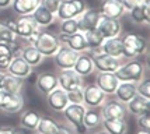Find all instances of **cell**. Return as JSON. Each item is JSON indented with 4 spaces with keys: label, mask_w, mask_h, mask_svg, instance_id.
Returning a JSON list of instances; mask_svg holds the SVG:
<instances>
[{
    "label": "cell",
    "mask_w": 150,
    "mask_h": 134,
    "mask_svg": "<svg viewBox=\"0 0 150 134\" xmlns=\"http://www.w3.org/2000/svg\"><path fill=\"white\" fill-rule=\"evenodd\" d=\"M91 134H108V133L104 131V130H100V131H96V133H91Z\"/></svg>",
    "instance_id": "obj_48"
},
{
    "label": "cell",
    "mask_w": 150,
    "mask_h": 134,
    "mask_svg": "<svg viewBox=\"0 0 150 134\" xmlns=\"http://www.w3.org/2000/svg\"><path fill=\"white\" fill-rule=\"evenodd\" d=\"M94 84L104 92L105 95L110 96L114 95L118 84H119V80L115 76V73H100V71H97Z\"/></svg>",
    "instance_id": "obj_16"
},
{
    "label": "cell",
    "mask_w": 150,
    "mask_h": 134,
    "mask_svg": "<svg viewBox=\"0 0 150 134\" xmlns=\"http://www.w3.org/2000/svg\"><path fill=\"white\" fill-rule=\"evenodd\" d=\"M34 134H39V133H37V131H35V133H34Z\"/></svg>",
    "instance_id": "obj_49"
},
{
    "label": "cell",
    "mask_w": 150,
    "mask_h": 134,
    "mask_svg": "<svg viewBox=\"0 0 150 134\" xmlns=\"http://www.w3.org/2000/svg\"><path fill=\"white\" fill-rule=\"evenodd\" d=\"M77 56H79L77 52H74L73 49L67 48L65 45H60V48L52 56V59L55 62V66L58 67L59 70H63V69H73Z\"/></svg>",
    "instance_id": "obj_10"
},
{
    "label": "cell",
    "mask_w": 150,
    "mask_h": 134,
    "mask_svg": "<svg viewBox=\"0 0 150 134\" xmlns=\"http://www.w3.org/2000/svg\"><path fill=\"white\" fill-rule=\"evenodd\" d=\"M0 42H4V43H14V42H17L16 32H13L1 21H0Z\"/></svg>",
    "instance_id": "obj_36"
},
{
    "label": "cell",
    "mask_w": 150,
    "mask_h": 134,
    "mask_svg": "<svg viewBox=\"0 0 150 134\" xmlns=\"http://www.w3.org/2000/svg\"><path fill=\"white\" fill-rule=\"evenodd\" d=\"M101 121H103V116L100 113V110L91 108L86 109L84 119H83L86 130H97L98 127H101Z\"/></svg>",
    "instance_id": "obj_30"
},
{
    "label": "cell",
    "mask_w": 150,
    "mask_h": 134,
    "mask_svg": "<svg viewBox=\"0 0 150 134\" xmlns=\"http://www.w3.org/2000/svg\"><path fill=\"white\" fill-rule=\"evenodd\" d=\"M115 76L118 77L119 81L139 83L143 77H146V64L136 58L124 60L121 67L115 71Z\"/></svg>",
    "instance_id": "obj_2"
},
{
    "label": "cell",
    "mask_w": 150,
    "mask_h": 134,
    "mask_svg": "<svg viewBox=\"0 0 150 134\" xmlns=\"http://www.w3.org/2000/svg\"><path fill=\"white\" fill-rule=\"evenodd\" d=\"M24 108V98L21 94H11L7 105L4 106V113H18Z\"/></svg>",
    "instance_id": "obj_34"
},
{
    "label": "cell",
    "mask_w": 150,
    "mask_h": 134,
    "mask_svg": "<svg viewBox=\"0 0 150 134\" xmlns=\"http://www.w3.org/2000/svg\"><path fill=\"white\" fill-rule=\"evenodd\" d=\"M59 42L60 45H65L67 48L73 49L77 53H83V52H88V46H87V42H86L84 34L81 31L76 32V34H72V35H65V34H59Z\"/></svg>",
    "instance_id": "obj_12"
},
{
    "label": "cell",
    "mask_w": 150,
    "mask_h": 134,
    "mask_svg": "<svg viewBox=\"0 0 150 134\" xmlns=\"http://www.w3.org/2000/svg\"><path fill=\"white\" fill-rule=\"evenodd\" d=\"M122 1V4H124L125 10H126V13L131 10L133 6H136V4H140V3H143L146 0H121Z\"/></svg>",
    "instance_id": "obj_43"
},
{
    "label": "cell",
    "mask_w": 150,
    "mask_h": 134,
    "mask_svg": "<svg viewBox=\"0 0 150 134\" xmlns=\"http://www.w3.org/2000/svg\"><path fill=\"white\" fill-rule=\"evenodd\" d=\"M101 17V14L98 11V8H87L83 14H80L77 17V24L79 29L81 32L88 31V29H94L97 28L98 20Z\"/></svg>",
    "instance_id": "obj_21"
},
{
    "label": "cell",
    "mask_w": 150,
    "mask_h": 134,
    "mask_svg": "<svg viewBox=\"0 0 150 134\" xmlns=\"http://www.w3.org/2000/svg\"><path fill=\"white\" fill-rule=\"evenodd\" d=\"M39 1H41V6H44L52 13H56V10H58L62 0H39Z\"/></svg>",
    "instance_id": "obj_40"
},
{
    "label": "cell",
    "mask_w": 150,
    "mask_h": 134,
    "mask_svg": "<svg viewBox=\"0 0 150 134\" xmlns=\"http://www.w3.org/2000/svg\"><path fill=\"white\" fill-rule=\"evenodd\" d=\"M121 39H122V58L125 60L139 58L147 53L149 42L143 35L126 34L124 36H121Z\"/></svg>",
    "instance_id": "obj_1"
},
{
    "label": "cell",
    "mask_w": 150,
    "mask_h": 134,
    "mask_svg": "<svg viewBox=\"0 0 150 134\" xmlns=\"http://www.w3.org/2000/svg\"><path fill=\"white\" fill-rule=\"evenodd\" d=\"M135 134H150V131H149V130H142V128H137Z\"/></svg>",
    "instance_id": "obj_47"
},
{
    "label": "cell",
    "mask_w": 150,
    "mask_h": 134,
    "mask_svg": "<svg viewBox=\"0 0 150 134\" xmlns=\"http://www.w3.org/2000/svg\"><path fill=\"white\" fill-rule=\"evenodd\" d=\"M73 70L77 73L80 77H90L96 71L94 69V63H93L91 55L88 52H83V53H79L77 59H76V63L73 66Z\"/></svg>",
    "instance_id": "obj_20"
},
{
    "label": "cell",
    "mask_w": 150,
    "mask_h": 134,
    "mask_svg": "<svg viewBox=\"0 0 150 134\" xmlns=\"http://www.w3.org/2000/svg\"><path fill=\"white\" fill-rule=\"evenodd\" d=\"M83 87L84 85H79V87L66 91L69 103H83Z\"/></svg>",
    "instance_id": "obj_37"
},
{
    "label": "cell",
    "mask_w": 150,
    "mask_h": 134,
    "mask_svg": "<svg viewBox=\"0 0 150 134\" xmlns=\"http://www.w3.org/2000/svg\"><path fill=\"white\" fill-rule=\"evenodd\" d=\"M100 113L103 119H126L128 110L126 105L119 102L118 99H105V102L100 106Z\"/></svg>",
    "instance_id": "obj_8"
},
{
    "label": "cell",
    "mask_w": 150,
    "mask_h": 134,
    "mask_svg": "<svg viewBox=\"0 0 150 134\" xmlns=\"http://www.w3.org/2000/svg\"><path fill=\"white\" fill-rule=\"evenodd\" d=\"M59 126V121L55 120L51 116H41V120L37 127V133L39 134H53Z\"/></svg>",
    "instance_id": "obj_33"
},
{
    "label": "cell",
    "mask_w": 150,
    "mask_h": 134,
    "mask_svg": "<svg viewBox=\"0 0 150 134\" xmlns=\"http://www.w3.org/2000/svg\"><path fill=\"white\" fill-rule=\"evenodd\" d=\"M11 3H13V0H0V8L1 10L8 8V7H11Z\"/></svg>",
    "instance_id": "obj_45"
},
{
    "label": "cell",
    "mask_w": 150,
    "mask_h": 134,
    "mask_svg": "<svg viewBox=\"0 0 150 134\" xmlns=\"http://www.w3.org/2000/svg\"><path fill=\"white\" fill-rule=\"evenodd\" d=\"M23 87H24V80L11 76L8 73L4 74V81H3V88H1L3 91H6L8 94H21Z\"/></svg>",
    "instance_id": "obj_31"
},
{
    "label": "cell",
    "mask_w": 150,
    "mask_h": 134,
    "mask_svg": "<svg viewBox=\"0 0 150 134\" xmlns=\"http://www.w3.org/2000/svg\"><path fill=\"white\" fill-rule=\"evenodd\" d=\"M129 14V18L133 24L136 25H146L150 22V4L149 0H146L140 4H136L133 6L128 11Z\"/></svg>",
    "instance_id": "obj_19"
},
{
    "label": "cell",
    "mask_w": 150,
    "mask_h": 134,
    "mask_svg": "<svg viewBox=\"0 0 150 134\" xmlns=\"http://www.w3.org/2000/svg\"><path fill=\"white\" fill-rule=\"evenodd\" d=\"M34 46L41 52V55H42L44 58H52L53 55L58 52L59 48H60V42H59L58 36H56L55 34L41 29L39 36H38V39L35 41Z\"/></svg>",
    "instance_id": "obj_6"
},
{
    "label": "cell",
    "mask_w": 150,
    "mask_h": 134,
    "mask_svg": "<svg viewBox=\"0 0 150 134\" xmlns=\"http://www.w3.org/2000/svg\"><path fill=\"white\" fill-rule=\"evenodd\" d=\"M86 109L87 108L83 103H69L62 112L66 123L70 126L74 134H84L87 131L84 127V123H83Z\"/></svg>",
    "instance_id": "obj_3"
},
{
    "label": "cell",
    "mask_w": 150,
    "mask_h": 134,
    "mask_svg": "<svg viewBox=\"0 0 150 134\" xmlns=\"http://www.w3.org/2000/svg\"><path fill=\"white\" fill-rule=\"evenodd\" d=\"M4 74H6L4 71H1V70H0V89L3 88V81H4Z\"/></svg>",
    "instance_id": "obj_46"
},
{
    "label": "cell",
    "mask_w": 150,
    "mask_h": 134,
    "mask_svg": "<svg viewBox=\"0 0 150 134\" xmlns=\"http://www.w3.org/2000/svg\"><path fill=\"white\" fill-rule=\"evenodd\" d=\"M33 71H34L33 66H30L20 55H16V56H13V59H11V62L8 64L6 73L11 74V76H14V77H18L21 80H27L28 77L33 74Z\"/></svg>",
    "instance_id": "obj_13"
},
{
    "label": "cell",
    "mask_w": 150,
    "mask_h": 134,
    "mask_svg": "<svg viewBox=\"0 0 150 134\" xmlns=\"http://www.w3.org/2000/svg\"><path fill=\"white\" fill-rule=\"evenodd\" d=\"M53 134H74V131H73L72 128H70V126L66 123V124H63V123H59L58 128H56V131Z\"/></svg>",
    "instance_id": "obj_41"
},
{
    "label": "cell",
    "mask_w": 150,
    "mask_h": 134,
    "mask_svg": "<svg viewBox=\"0 0 150 134\" xmlns=\"http://www.w3.org/2000/svg\"><path fill=\"white\" fill-rule=\"evenodd\" d=\"M100 51L110 55V56H114V58H122V39H121V36L104 39Z\"/></svg>",
    "instance_id": "obj_27"
},
{
    "label": "cell",
    "mask_w": 150,
    "mask_h": 134,
    "mask_svg": "<svg viewBox=\"0 0 150 134\" xmlns=\"http://www.w3.org/2000/svg\"><path fill=\"white\" fill-rule=\"evenodd\" d=\"M136 124H137V128H142V130H150V117H149V113L146 115H142L136 117Z\"/></svg>",
    "instance_id": "obj_39"
},
{
    "label": "cell",
    "mask_w": 150,
    "mask_h": 134,
    "mask_svg": "<svg viewBox=\"0 0 150 134\" xmlns=\"http://www.w3.org/2000/svg\"><path fill=\"white\" fill-rule=\"evenodd\" d=\"M136 92L137 95L150 99V81L146 77H143L139 83H136Z\"/></svg>",
    "instance_id": "obj_38"
},
{
    "label": "cell",
    "mask_w": 150,
    "mask_h": 134,
    "mask_svg": "<svg viewBox=\"0 0 150 134\" xmlns=\"http://www.w3.org/2000/svg\"><path fill=\"white\" fill-rule=\"evenodd\" d=\"M20 56L24 59L30 66H33V67L39 66V64L44 62V59H45L34 45H25V46H23L21 51H20Z\"/></svg>",
    "instance_id": "obj_25"
},
{
    "label": "cell",
    "mask_w": 150,
    "mask_h": 134,
    "mask_svg": "<svg viewBox=\"0 0 150 134\" xmlns=\"http://www.w3.org/2000/svg\"><path fill=\"white\" fill-rule=\"evenodd\" d=\"M107 95L96 84H87L83 87V105L86 108L100 109V106L105 102Z\"/></svg>",
    "instance_id": "obj_7"
},
{
    "label": "cell",
    "mask_w": 150,
    "mask_h": 134,
    "mask_svg": "<svg viewBox=\"0 0 150 134\" xmlns=\"http://www.w3.org/2000/svg\"><path fill=\"white\" fill-rule=\"evenodd\" d=\"M38 29H41V28L35 22V20L33 18L31 14L30 15H18L16 18V35H17V38H21L25 41Z\"/></svg>",
    "instance_id": "obj_11"
},
{
    "label": "cell",
    "mask_w": 150,
    "mask_h": 134,
    "mask_svg": "<svg viewBox=\"0 0 150 134\" xmlns=\"http://www.w3.org/2000/svg\"><path fill=\"white\" fill-rule=\"evenodd\" d=\"M58 76V85L59 88L69 91V89L79 87V85H84L83 83V77H80L73 70V69H63V70H59Z\"/></svg>",
    "instance_id": "obj_15"
},
{
    "label": "cell",
    "mask_w": 150,
    "mask_h": 134,
    "mask_svg": "<svg viewBox=\"0 0 150 134\" xmlns=\"http://www.w3.org/2000/svg\"><path fill=\"white\" fill-rule=\"evenodd\" d=\"M0 134H18V131L13 126H0Z\"/></svg>",
    "instance_id": "obj_44"
},
{
    "label": "cell",
    "mask_w": 150,
    "mask_h": 134,
    "mask_svg": "<svg viewBox=\"0 0 150 134\" xmlns=\"http://www.w3.org/2000/svg\"><path fill=\"white\" fill-rule=\"evenodd\" d=\"M114 95H115V99H118L119 102L128 103L133 96L137 95L136 83H132V81H119L117 89L114 92Z\"/></svg>",
    "instance_id": "obj_23"
},
{
    "label": "cell",
    "mask_w": 150,
    "mask_h": 134,
    "mask_svg": "<svg viewBox=\"0 0 150 134\" xmlns=\"http://www.w3.org/2000/svg\"><path fill=\"white\" fill-rule=\"evenodd\" d=\"M10 95H11V94H8V92H6V91L0 89V110H1V112H3L4 106H6L7 102H8V99H10Z\"/></svg>",
    "instance_id": "obj_42"
},
{
    "label": "cell",
    "mask_w": 150,
    "mask_h": 134,
    "mask_svg": "<svg viewBox=\"0 0 150 134\" xmlns=\"http://www.w3.org/2000/svg\"><path fill=\"white\" fill-rule=\"evenodd\" d=\"M46 98V103L49 109L52 112H56V113H62L63 109L69 105V101H67V95H66V91L62 88H55L53 91H51Z\"/></svg>",
    "instance_id": "obj_17"
},
{
    "label": "cell",
    "mask_w": 150,
    "mask_h": 134,
    "mask_svg": "<svg viewBox=\"0 0 150 134\" xmlns=\"http://www.w3.org/2000/svg\"><path fill=\"white\" fill-rule=\"evenodd\" d=\"M41 4L39 0H13L11 8L17 15H30Z\"/></svg>",
    "instance_id": "obj_28"
},
{
    "label": "cell",
    "mask_w": 150,
    "mask_h": 134,
    "mask_svg": "<svg viewBox=\"0 0 150 134\" xmlns=\"http://www.w3.org/2000/svg\"><path fill=\"white\" fill-rule=\"evenodd\" d=\"M101 127L108 134H126V119H103Z\"/></svg>",
    "instance_id": "obj_26"
},
{
    "label": "cell",
    "mask_w": 150,
    "mask_h": 134,
    "mask_svg": "<svg viewBox=\"0 0 150 134\" xmlns=\"http://www.w3.org/2000/svg\"><path fill=\"white\" fill-rule=\"evenodd\" d=\"M90 55L94 63V69L100 73H115L125 60L124 58H114L101 51L90 52Z\"/></svg>",
    "instance_id": "obj_4"
},
{
    "label": "cell",
    "mask_w": 150,
    "mask_h": 134,
    "mask_svg": "<svg viewBox=\"0 0 150 134\" xmlns=\"http://www.w3.org/2000/svg\"><path fill=\"white\" fill-rule=\"evenodd\" d=\"M41 116L42 115L35 110H24L20 116V126L30 131H35L38 127L39 120H41Z\"/></svg>",
    "instance_id": "obj_29"
},
{
    "label": "cell",
    "mask_w": 150,
    "mask_h": 134,
    "mask_svg": "<svg viewBox=\"0 0 150 134\" xmlns=\"http://www.w3.org/2000/svg\"><path fill=\"white\" fill-rule=\"evenodd\" d=\"M35 87L39 91V94H42L44 96H46L51 91H53L55 88H58V76L53 74L51 71H44L39 73L37 76V81H35Z\"/></svg>",
    "instance_id": "obj_18"
},
{
    "label": "cell",
    "mask_w": 150,
    "mask_h": 134,
    "mask_svg": "<svg viewBox=\"0 0 150 134\" xmlns=\"http://www.w3.org/2000/svg\"><path fill=\"white\" fill-rule=\"evenodd\" d=\"M98 11L104 17L115 20H121L126 14V10L121 0H101Z\"/></svg>",
    "instance_id": "obj_14"
},
{
    "label": "cell",
    "mask_w": 150,
    "mask_h": 134,
    "mask_svg": "<svg viewBox=\"0 0 150 134\" xmlns=\"http://www.w3.org/2000/svg\"><path fill=\"white\" fill-rule=\"evenodd\" d=\"M97 31L103 35V38H114V36H121L122 34V22L121 20L108 18L101 15L97 24Z\"/></svg>",
    "instance_id": "obj_9"
},
{
    "label": "cell",
    "mask_w": 150,
    "mask_h": 134,
    "mask_svg": "<svg viewBox=\"0 0 150 134\" xmlns=\"http://www.w3.org/2000/svg\"><path fill=\"white\" fill-rule=\"evenodd\" d=\"M125 105H126L128 113L136 116V117L149 113V110H150V99L143 98V96H140V95L133 96L131 101L128 103H125Z\"/></svg>",
    "instance_id": "obj_22"
},
{
    "label": "cell",
    "mask_w": 150,
    "mask_h": 134,
    "mask_svg": "<svg viewBox=\"0 0 150 134\" xmlns=\"http://www.w3.org/2000/svg\"><path fill=\"white\" fill-rule=\"evenodd\" d=\"M88 8L86 0H62L56 10V20H69L77 18L80 14H83Z\"/></svg>",
    "instance_id": "obj_5"
},
{
    "label": "cell",
    "mask_w": 150,
    "mask_h": 134,
    "mask_svg": "<svg viewBox=\"0 0 150 134\" xmlns=\"http://www.w3.org/2000/svg\"><path fill=\"white\" fill-rule=\"evenodd\" d=\"M79 24L77 18H69L59 21V34H65V35H72L79 32Z\"/></svg>",
    "instance_id": "obj_35"
},
{
    "label": "cell",
    "mask_w": 150,
    "mask_h": 134,
    "mask_svg": "<svg viewBox=\"0 0 150 134\" xmlns=\"http://www.w3.org/2000/svg\"><path fill=\"white\" fill-rule=\"evenodd\" d=\"M83 34H84L86 42H87V46H88V52L100 51L101 45H103V42H104V38H103V35L97 31V28L84 31Z\"/></svg>",
    "instance_id": "obj_32"
},
{
    "label": "cell",
    "mask_w": 150,
    "mask_h": 134,
    "mask_svg": "<svg viewBox=\"0 0 150 134\" xmlns=\"http://www.w3.org/2000/svg\"><path fill=\"white\" fill-rule=\"evenodd\" d=\"M31 15H33V18L35 20V22L38 24V27L41 29L51 27L53 22L56 21V14L52 13V11H49L48 8H45V7L41 6V4L35 8V11H34Z\"/></svg>",
    "instance_id": "obj_24"
}]
</instances>
